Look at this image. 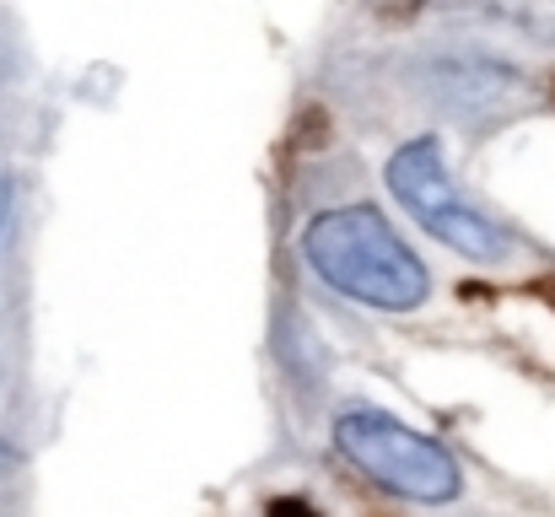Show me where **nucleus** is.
Wrapping results in <instances>:
<instances>
[{
	"label": "nucleus",
	"mask_w": 555,
	"mask_h": 517,
	"mask_svg": "<svg viewBox=\"0 0 555 517\" xmlns=\"http://www.w3.org/2000/svg\"><path fill=\"white\" fill-rule=\"evenodd\" d=\"M264 517H319V507H308L302 496H275Z\"/></svg>",
	"instance_id": "4"
},
{
	"label": "nucleus",
	"mask_w": 555,
	"mask_h": 517,
	"mask_svg": "<svg viewBox=\"0 0 555 517\" xmlns=\"http://www.w3.org/2000/svg\"><path fill=\"white\" fill-rule=\"evenodd\" d=\"M308 264L346 297L383 308V313H410L431 297V275L421 270V259L404 248V237L367 205L351 210H330L308 227L302 237Z\"/></svg>",
	"instance_id": "1"
},
{
	"label": "nucleus",
	"mask_w": 555,
	"mask_h": 517,
	"mask_svg": "<svg viewBox=\"0 0 555 517\" xmlns=\"http://www.w3.org/2000/svg\"><path fill=\"white\" fill-rule=\"evenodd\" d=\"M335 448L393 496H410V502H453L459 496V464L431 437L399 426L393 415H377V410L340 415Z\"/></svg>",
	"instance_id": "2"
},
{
	"label": "nucleus",
	"mask_w": 555,
	"mask_h": 517,
	"mask_svg": "<svg viewBox=\"0 0 555 517\" xmlns=\"http://www.w3.org/2000/svg\"><path fill=\"white\" fill-rule=\"evenodd\" d=\"M388 189H393L399 205H404L437 243H448L453 254L480 259V264H496V259H513V254H518V243H513L491 216H480L475 205H464V199L453 194V178L442 168L437 141H410L404 152H393Z\"/></svg>",
	"instance_id": "3"
},
{
	"label": "nucleus",
	"mask_w": 555,
	"mask_h": 517,
	"mask_svg": "<svg viewBox=\"0 0 555 517\" xmlns=\"http://www.w3.org/2000/svg\"><path fill=\"white\" fill-rule=\"evenodd\" d=\"M540 292H545V297H551V302H555V286H551V281H545V286H540Z\"/></svg>",
	"instance_id": "5"
}]
</instances>
